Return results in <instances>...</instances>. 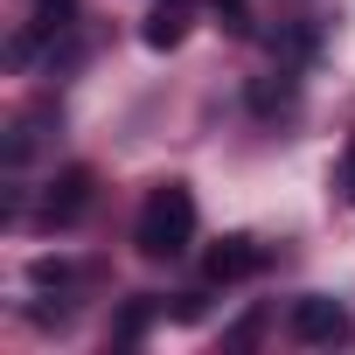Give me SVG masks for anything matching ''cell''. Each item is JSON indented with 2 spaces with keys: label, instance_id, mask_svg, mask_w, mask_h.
<instances>
[{
  "label": "cell",
  "instance_id": "52a82bcc",
  "mask_svg": "<svg viewBox=\"0 0 355 355\" xmlns=\"http://www.w3.org/2000/svg\"><path fill=\"white\" fill-rule=\"evenodd\" d=\"M251 105H258V112H279V105H293V77H279V84H251Z\"/></svg>",
  "mask_w": 355,
  "mask_h": 355
},
{
  "label": "cell",
  "instance_id": "7a4b0ae2",
  "mask_svg": "<svg viewBox=\"0 0 355 355\" xmlns=\"http://www.w3.org/2000/svg\"><path fill=\"white\" fill-rule=\"evenodd\" d=\"M286 327H293V341H306V348H334V341H348V334H355L348 306H341V300H327V293H306V300H293Z\"/></svg>",
  "mask_w": 355,
  "mask_h": 355
},
{
  "label": "cell",
  "instance_id": "ba28073f",
  "mask_svg": "<svg viewBox=\"0 0 355 355\" xmlns=\"http://www.w3.org/2000/svg\"><path fill=\"white\" fill-rule=\"evenodd\" d=\"M146 320H153V306H146V300H132V306L119 313V341H139V334H146Z\"/></svg>",
  "mask_w": 355,
  "mask_h": 355
},
{
  "label": "cell",
  "instance_id": "277c9868",
  "mask_svg": "<svg viewBox=\"0 0 355 355\" xmlns=\"http://www.w3.org/2000/svg\"><path fill=\"white\" fill-rule=\"evenodd\" d=\"M196 28V0H153V15L139 21V42L146 49H182Z\"/></svg>",
  "mask_w": 355,
  "mask_h": 355
},
{
  "label": "cell",
  "instance_id": "5b68a950",
  "mask_svg": "<svg viewBox=\"0 0 355 355\" xmlns=\"http://www.w3.org/2000/svg\"><path fill=\"white\" fill-rule=\"evenodd\" d=\"M265 265V251L251 244V237H223L209 258H202V272H209V286H237V279H251Z\"/></svg>",
  "mask_w": 355,
  "mask_h": 355
},
{
  "label": "cell",
  "instance_id": "8fae6325",
  "mask_svg": "<svg viewBox=\"0 0 355 355\" xmlns=\"http://www.w3.org/2000/svg\"><path fill=\"white\" fill-rule=\"evenodd\" d=\"M216 8H223V21H230V28H237V35H244V28H251V21H244V0H216Z\"/></svg>",
  "mask_w": 355,
  "mask_h": 355
},
{
  "label": "cell",
  "instance_id": "3957f363",
  "mask_svg": "<svg viewBox=\"0 0 355 355\" xmlns=\"http://www.w3.org/2000/svg\"><path fill=\"white\" fill-rule=\"evenodd\" d=\"M91 209V167H63L42 189V223H77Z\"/></svg>",
  "mask_w": 355,
  "mask_h": 355
},
{
  "label": "cell",
  "instance_id": "9c48e42d",
  "mask_svg": "<svg viewBox=\"0 0 355 355\" xmlns=\"http://www.w3.org/2000/svg\"><path fill=\"white\" fill-rule=\"evenodd\" d=\"M334 189H341V196H348V202H355V139H348V146H341V174H334Z\"/></svg>",
  "mask_w": 355,
  "mask_h": 355
},
{
  "label": "cell",
  "instance_id": "30bf717a",
  "mask_svg": "<svg viewBox=\"0 0 355 355\" xmlns=\"http://www.w3.org/2000/svg\"><path fill=\"white\" fill-rule=\"evenodd\" d=\"M63 279H70V265H56V258H42V265H35V286H63Z\"/></svg>",
  "mask_w": 355,
  "mask_h": 355
},
{
  "label": "cell",
  "instance_id": "8992f818",
  "mask_svg": "<svg viewBox=\"0 0 355 355\" xmlns=\"http://www.w3.org/2000/svg\"><path fill=\"white\" fill-rule=\"evenodd\" d=\"M70 8H77V0H35V35H56V28H70Z\"/></svg>",
  "mask_w": 355,
  "mask_h": 355
},
{
  "label": "cell",
  "instance_id": "6da1fadb",
  "mask_svg": "<svg viewBox=\"0 0 355 355\" xmlns=\"http://www.w3.org/2000/svg\"><path fill=\"white\" fill-rule=\"evenodd\" d=\"M132 244H139V258H182V251L196 244V196H189L182 182H160V189L139 202Z\"/></svg>",
  "mask_w": 355,
  "mask_h": 355
}]
</instances>
